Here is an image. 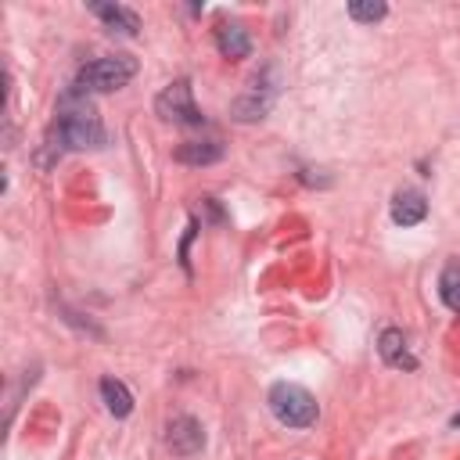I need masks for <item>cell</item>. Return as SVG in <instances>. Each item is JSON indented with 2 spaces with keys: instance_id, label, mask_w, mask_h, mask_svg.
Segmentation results:
<instances>
[{
  "instance_id": "1",
  "label": "cell",
  "mask_w": 460,
  "mask_h": 460,
  "mask_svg": "<svg viewBox=\"0 0 460 460\" xmlns=\"http://www.w3.org/2000/svg\"><path fill=\"white\" fill-rule=\"evenodd\" d=\"M54 137L58 147L65 151H86V147H101L104 140V126L93 111V104L86 101V90H79L72 83V90L61 93L58 101V119H54Z\"/></svg>"
},
{
  "instance_id": "2",
  "label": "cell",
  "mask_w": 460,
  "mask_h": 460,
  "mask_svg": "<svg viewBox=\"0 0 460 460\" xmlns=\"http://www.w3.org/2000/svg\"><path fill=\"white\" fill-rule=\"evenodd\" d=\"M273 417L284 424V428H313L316 417H320V406L313 399V392H305L302 385L295 381H277L266 395Z\"/></svg>"
},
{
  "instance_id": "3",
  "label": "cell",
  "mask_w": 460,
  "mask_h": 460,
  "mask_svg": "<svg viewBox=\"0 0 460 460\" xmlns=\"http://www.w3.org/2000/svg\"><path fill=\"white\" fill-rule=\"evenodd\" d=\"M133 75H137V61L129 54H104V58L86 61L75 72V86L79 90H93V93H108V90L126 86Z\"/></svg>"
},
{
  "instance_id": "4",
  "label": "cell",
  "mask_w": 460,
  "mask_h": 460,
  "mask_svg": "<svg viewBox=\"0 0 460 460\" xmlns=\"http://www.w3.org/2000/svg\"><path fill=\"white\" fill-rule=\"evenodd\" d=\"M155 111H158L165 122H176V126H201V122H205L201 108L194 104L190 79H176V83H169V86L155 97Z\"/></svg>"
},
{
  "instance_id": "5",
  "label": "cell",
  "mask_w": 460,
  "mask_h": 460,
  "mask_svg": "<svg viewBox=\"0 0 460 460\" xmlns=\"http://www.w3.org/2000/svg\"><path fill=\"white\" fill-rule=\"evenodd\" d=\"M165 446H169L176 456H194V453L205 449V428H201L194 417L180 413V417H172V420L165 424Z\"/></svg>"
},
{
  "instance_id": "6",
  "label": "cell",
  "mask_w": 460,
  "mask_h": 460,
  "mask_svg": "<svg viewBox=\"0 0 460 460\" xmlns=\"http://www.w3.org/2000/svg\"><path fill=\"white\" fill-rule=\"evenodd\" d=\"M216 47L223 58L230 61H241L252 54V40H248V29L241 22H219L216 25Z\"/></svg>"
},
{
  "instance_id": "7",
  "label": "cell",
  "mask_w": 460,
  "mask_h": 460,
  "mask_svg": "<svg viewBox=\"0 0 460 460\" xmlns=\"http://www.w3.org/2000/svg\"><path fill=\"white\" fill-rule=\"evenodd\" d=\"M424 216H428V201H424L420 190H413V187L395 190V198H392V223H399V226H417Z\"/></svg>"
},
{
  "instance_id": "8",
  "label": "cell",
  "mask_w": 460,
  "mask_h": 460,
  "mask_svg": "<svg viewBox=\"0 0 460 460\" xmlns=\"http://www.w3.org/2000/svg\"><path fill=\"white\" fill-rule=\"evenodd\" d=\"M377 352H381V359H385L388 367H395V370H413V367H417V359H413V352H410V345H406V334H402L399 327L381 331Z\"/></svg>"
},
{
  "instance_id": "9",
  "label": "cell",
  "mask_w": 460,
  "mask_h": 460,
  "mask_svg": "<svg viewBox=\"0 0 460 460\" xmlns=\"http://www.w3.org/2000/svg\"><path fill=\"white\" fill-rule=\"evenodd\" d=\"M90 11L104 22L108 32H119V36H137V32H140V18H137V11L122 7V4H90Z\"/></svg>"
},
{
  "instance_id": "10",
  "label": "cell",
  "mask_w": 460,
  "mask_h": 460,
  "mask_svg": "<svg viewBox=\"0 0 460 460\" xmlns=\"http://www.w3.org/2000/svg\"><path fill=\"white\" fill-rule=\"evenodd\" d=\"M176 162L183 165H212L223 158V144L219 140H183L176 151H172Z\"/></svg>"
},
{
  "instance_id": "11",
  "label": "cell",
  "mask_w": 460,
  "mask_h": 460,
  "mask_svg": "<svg viewBox=\"0 0 460 460\" xmlns=\"http://www.w3.org/2000/svg\"><path fill=\"white\" fill-rule=\"evenodd\" d=\"M101 399L111 417H129L133 413V392L119 377H101Z\"/></svg>"
},
{
  "instance_id": "12",
  "label": "cell",
  "mask_w": 460,
  "mask_h": 460,
  "mask_svg": "<svg viewBox=\"0 0 460 460\" xmlns=\"http://www.w3.org/2000/svg\"><path fill=\"white\" fill-rule=\"evenodd\" d=\"M438 298L446 302V309L460 313V259L446 262V270L438 273Z\"/></svg>"
},
{
  "instance_id": "13",
  "label": "cell",
  "mask_w": 460,
  "mask_h": 460,
  "mask_svg": "<svg viewBox=\"0 0 460 460\" xmlns=\"http://www.w3.org/2000/svg\"><path fill=\"white\" fill-rule=\"evenodd\" d=\"M270 111V93L266 97H259V90H252L248 97H241V101H234V119H241V122H252V119H262Z\"/></svg>"
},
{
  "instance_id": "14",
  "label": "cell",
  "mask_w": 460,
  "mask_h": 460,
  "mask_svg": "<svg viewBox=\"0 0 460 460\" xmlns=\"http://www.w3.org/2000/svg\"><path fill=\"white\" fill-rule=\"evenodd\" d=\"M388 14V7L381 4V0H352L349 4V18L352 22H363V25H374V22H381Z\"/></svg>"
},
{
  "instance_id": "15",
  "label": "cell",
  "mask_w": 460,
  "mask_h": 460,
  "mask_svg": "<svg viewBox=\"0 0 460 460\" xmlns=\"http://www.w3.org/2000/svg\"><path fill=\"white\" fill-rule=\"evenodd\" d=\"M453 428H460V413H456V417H453Z\"/></svg>"
}]
</instances>
